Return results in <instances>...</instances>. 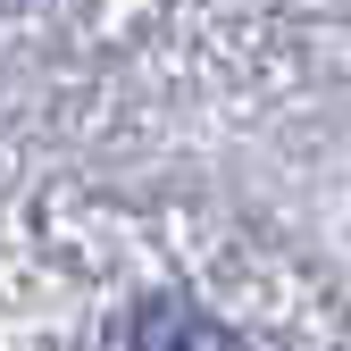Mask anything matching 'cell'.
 <instances>
[{
	"mask_svg": "<svg viewBox=\"0 0 351 351\" xmlns=\"http://www.w3.org/2000/svg\"><path fill=\"white\" fill-rule=\"evenodd\" d=\"M134 351H243V343L217 326L201 301H184V293H151L143 310H134Z\"/></svg>",
	"mask_w": 351,
	"mask_h": 351,
	"instance_id": "6da1fadb",
	"label": "cell"
}]
</instances>
